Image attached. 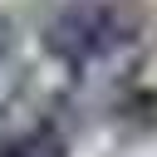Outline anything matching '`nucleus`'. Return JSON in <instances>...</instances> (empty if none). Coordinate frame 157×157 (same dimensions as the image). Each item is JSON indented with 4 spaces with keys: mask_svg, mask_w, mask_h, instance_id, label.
<instances>
[{
    "mask_svg": "<svg viewBox=\"0 0 157 157\" xmlns=\"http://www.w3.org/2000/svg\"><path fill=\"white\" fill-rule=\"evenodd\" d=\"M128 39H132V20L118 5H103V0H78L44 25V49L54 59H64L69 69L98 64Z\"/></svg>",
    "mask_w": 157,
    "mask_h": 157,
    "instance_id": "f257e3e1",
    "label": "nucleus"
},
{
    "mask_svg": "<svg viewBox=\"0 0 157 157\" xmlns=\"http://www.w3.org/2000/svg\"><path fill=\"white\" fill-rule=\"evenodd\" d=\"M64 152L69 147H64L59 128H49V123H39V128H29V132H20L0 147V157H64Z\"/></svg>",
    "mask_w": 157,
    "mask_h": 157,
    "instance_id": "f03ea898",
    "label": "nucleus"
},
{
    "mask_svg": "<svg viewBox=\"0 0 157 157\" xmlns=\"http://www.w3.org/2000/svg\"><path fill=\"white\" fill-rule=\"evenodd\" d=\"M10 54H15V20L0 15V74L10 69Z\"/></svg>",
    "mask_w": 157,
    "mask_h": 157,
    "instance_id": "7ed1b4c3",
    "label": "nucleus"
}]
</instances>
